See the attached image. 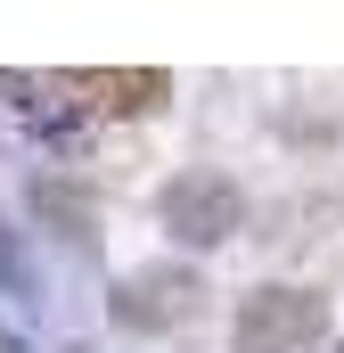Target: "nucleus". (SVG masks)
<instances>
[{
	"instance_id": "nucleus-1",
	"label": "nucleus",
	"mask_w": 344,
	"mask_h": 353,
	"mask_svg": "<svg viewBox=\"0 0 344 353\" xmlns=\"http://www.w3.org/2000/svg\"><path fill=\"white\" fill-rule=\"evenodd\" d=\"M156 214H164V230L180 247H222L246 222V197H238V181H222V173H180V181H164Z\"/></svg>"
},
{
	"instance_id": "nucleus-2",
	"label": "nucleus",
	"mask_w": 344,
	"mask_h": 353,
	"mask_svg": "<svg viewBox=\"0 0 344 353\" xmlns=\"http://www.w3.org/2000/svg\"><path fill=\"white\" fill-rule=\"evenodd\" d=\"M328 329V304L312 288H262L238 304V353H295Z\"/></svg>"
},
{
	"instance_id": "nucleus-3",
	"label": "nucleus",
	"mask_w": 344,
	"mask_h": 353,
	"mask_svg": "<svg viewBox=\"0 0 344 353\" xmlns=\"http://www.w3.org/2000/svg\"><path fill=\"white\" fill-rule=\"evenodd\" d=\"M33 205H41V222H58L66 239H90V197L74 189V181H41Z\"/></svg>"
},
{
	"instance_id": "nucleus-4",
	"label": "nucleus",
	"mask_w": 344,
	"mask_h": 353,
	"mask_svg": "<svg viewBox=\"0 0 344 353\" xmlns=\"http://www.w3.org/2000/svg\"><path fill=\"white\" fill-rule=\"evenodd\" d=\"M0 353H25V345H17V337H8V329H0Z\"/></svg>"
}]
</instances>
